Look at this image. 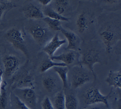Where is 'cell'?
Returning a JSON list of instances; mask_svg holds the SVG:
<instances>
[{
  "instance_id": "24",
  "label": "cell",
  "mask_w": 121,
  "mask_h": 109,
  "mask_svg": "<svg viewBox=\"0 0 121 109\" xmlns=\"http://www.w3.org/2000/svg\"><path fill=\"white\" fill-rule=\"evenodd\" d=\"M10 109H31L22 102L12 92L9 94Z\"/></svg>"
},
{
  "instance_id": "3",
  "label": "cell",
  "mask_w": 121,
  "mask_h": 109,
  "mask_svg": "<svg viewBox=\"0 0 121 109\" xmlns=\"http://www.w3.org/2000/svg\"><path fill=\"white\" fill-rule=\"evenodd\" d=\"M95 20V15L89 9H83L76 17L75 25L78 33L83 35L90 31Z\"/></svg>"
},
{
  "instance_id": "22",
  "label": "cell",
  "mask_w": 121,
  "mask_h": 109,
  "mask_svg": "<svg viewBox=\"0 0 121 109\" xmlns=\"http://www.w3.org/2000/svg\"><path fill=\"white\" fill-rule=\"evenodd\" d=\"M65 94L63 90L58 92L55 94L52 102L54 109H65Z\"/></svg>"
},
{
  "instance_id": "27",
  "label": "cell",
  "mask_w": 121,
  "mask_h": 109,
  "mask_svg": "<svg viewBox=\"0 0 121 109\" xmlns=\"http://www.w3.org/2000/svg\"><path fill=\"white\" fill-rule=\"evenodd\" d=\"M42 109H54L50 99L48 97H46L44 98L41 103Z\"/></svg>"
},
{
  "instance_id": "19",
  "label": "cell",
  "mask_w": 121,
  "mask_h": 109,
  "mask_svg": "<svg viewBox=\"0 0 121 109\" xmlns=\"http://www.w3.org/2000/svg\"><path fill=\"white\" fill-rule=\"evenodd\" d=\"M42 84L44 89L48 92H53L57 86L56 79L52 75H48L43 78Z\"/></svg>"
},
{
  "instance_id": "8",
  "label": "cell",
  "mask_w": 121,
  "mask_h": 109,
  "mask_svg": "<svg viewBox=\"0 0 121 109\" xmlns=\"http://www.w3.org/2000/svg\"><path fill=\"white\" fill-rule=\"evenodd\" d=\"M82 66H76L73 68L71 75V86L77 89L84 85L90 81L89 73L82 68Z\"/></svg>"
},
{
  "instance_id": "16",
  "label": "cell",
  "mask_w": 121,
  "mask_h": 109,
  "mask_svg": "<svg viewBox=\"0 0 121 109\" xmlns=\"http://www.w3.org/2000/svg\"><path fill=\"white\" fill-rule=\"evenodd\" d=\"M44 16L49 18L59 20L60 21L69 22L70 18L65 16H63L56 12L51 7L46 6L42 10Z\"/></svg>"
},
{
  "instance_id": "5",
  "label": "cell",
  "mask_w": 121,
  "mask_h": 109,
  "mask_svg": "<svg viewBox=\"0 0 121 109\" xmlns=\"http://www.w3.org/2000/svg\"><path fill=\"white\" fill-rule=\"evenodd\" d=\"M96 63H104L101 53L98 49L94 47L90 48L82 53L80 60V65H85L88 67L95 80H96V76L94 70V66Z\"/></svg>"
},
{
  "instance_id": "31",
  "label": "cell",
  "mask_w": 121,
  "mask_h": 109,
  "mask_svg": "<svg viewBox=\"0 0 121 109\" xmlns=\"http://www.w3.org/2000/svg\"><path fill=\"white\" fill-rule=\"evenodd\" d=\"M86 109H101L99 107H98V106H93V107H89Z\"/></svg>"
},
{
  "instance_id": "21",
  "label": "cell",
  "mask_w": 121,
  "mask_h": 109,
  "mask_svg": "<svg viewBox=\"0 0 121 109\" xmlns=\"http://www.w3.org/2000/svg\"><path fill=\"white\" fill-rule=\"evenodd\" d=\"M53 69L60 78L63 88L67 89L68 86V73L69 68L68 67H53Z\"/></svg>"
},
{
  "instance_id": "10",
  "label": "cell",
  "mask_w": 121,
  "mask_h": 109,
  "mask_svg": "<svg viewBox=\"0 0 121 109\" xmlns=\"http://www.w3.org/2000/svg\"><path fill=\"white\" fill-rule=\"evenodd\" d=\"M12 88L13 90L17 88H33L34 86V77L32 74L27 71H24L18 74H15L11 78Z\"/></svg>"
},
{
  "instance_id": "26",
  "label": "cell",
  "mask_w": 121,
  "mask_h": 109,
  "mask_svg": "<svg viewBox=\"0 0 121 109\" xmlns=\"http://www.w3.org/2000/svg\"><path fill=\"white\" fill-rule=\"evenodd\" d=\"M43 20V22L47 24L48 27L53 31H60L61 29L62 28L60 21L58 20L52 19L48 17H44Z\"/></svg>"
},
{
  "instance_id": "20",
  "label": "cell",
  "mask_w": 121,
  "mask_h": 109,
  "mask_svg": "<svg viewBox=\"0 0 121 109\" xmlns=\"http://www.w3.org/2000/svg\"><path fill=\"white\" fill-rule=\"evenodd\" d=\"M70 6V2L67 0H56L53 1V8L56 12L63 16Z\"/></svg>"
},
{
  "instance_id": "29",
  "label": "cell",
  "mask_w": 121,
  "mask_h": 109,
  "mask_svg": "<svg viewBox=\"0 0 121 109\" xmlns=\"http://www.w3.org/2000/svg\"><path fill=\"white\" fill-rule=\"evenodd\" d=\"M3 70H1L0 71V88L2 83V78H3Z\"/></svg>"
},
{
  "instance_id": "13",
  "label": "cell",
  "mask_w": 121,
  "mask_h": 109,
  "mask_svg": "<svg viewBox=\"0 0 121 109\" xmlns=\"http://www.w3.org/2000/svg\"><path fill=\"white\" fill-rule=\"evenodd\" d=\"M66 42V39H60L59 37V34L57 33L43 46V50L49 57H51L53 56L55 52Z\"/></svg>"
},
{
  "instance_id": "1",
  "label": "cell",
  "mask_w": 121,
  "mask_h": 109,
  "mask_svg": "<svg viewBox=\"0 0 121 109\" xmlns=\"http://www.w3.org/2000/svg\"><path fill=\"white\" fill-rule=\"evenodd\" d=\"M99 31L100 37L104 43L106 52L110 54L114 44L121 38L120 28L112 23H108Z\"/></svg>"
},
{
  "instance_id": "32",
  "label": "cell",
  "mask_w": 121,
  "mask_h": 109,
  "mask_svg": "<svg viewBox=\"0 0 121 109\" xmlns=\"http://www.w3.org/2000/svg\"><path fill=\"white\" fill-rule=\"evenodd\" d=\"M2 59H1V55H0V71L1 70H2L1 69V66H2Z\"/></svg>"
},
{
  "instance_id": "18",
  "label": "cell",
  "mask_w": 121,
  "mask_h": 109,
  "mask_svg": "<svg viewBox=\"0 0 121 109\" xmlns=\"http://www.w3.org/2000/svg\"><path fill=\"white\" fill-rule=\"evenodd\" d=\"M7 84L5 81L2 83L0 88V109H6L9 102V95H8L7 90Z\"/></svg>"
},
{
  "instance_id": "15",
  "label": "cell",
  "mask_w": 121,
  "mask_h": 109,
  "mask_svg": "<svg viewBox=\"0 0 121 109\" xmlns=\"http://www.w3.org/2000/svg\"><path fill=\"white\" fill-rule=\"evenodd\" d=\"M105 82L110 86L116 88H121V72L120 70H111L108 74Z\"/></svg>"
},
{
  "instance_id": "7",
  "label": "cell",
  "mask_w": 121,
  "mask_h": 109,
  "mask_svg": "<svg viewBox=\"0 0 121 109\" xmlns=\"http://www.w3.org/2000/svg\"><path fill=\"white\" fill-rule=\"evenodd\" d=\"M111 92L112 90L109 94L104 95L100 92L98 88L95 87H90L84 93V102L86 104L88 105L101 103H103L107 108H109V106L108 100Z\"/></svg>"
},
{
  "instance_id": "11",
  "label": "cell",
  "mask_w": 121,
  "mask_h": 109,
  "mask_svg": "<svg viewBox=\"0 0 121 109\" xmlns=\"http://www.w3.org/2000/svg\"><path fill=\"white\" fill-rule=\"evenodd\" d=\"M52 60L61 61L67 66L68 65H78L80 66L79 54L77 51L72 50H69L59 55H53L50 58Z\"/></svg>"
},
{
  "instance_id": "28",
  "label": "cell",
  "mask_w": 121,
  "mask_h": 109,
  "mask_svg": "<svg viewBox=\"0 0 121 109\" xmlns=\"http://www.w3.org/2000/svg\"><path fill=\"white\" fill-rule=\"evenodd\" d=\"M37 1L42 5L46 7L49 5V4L52 2L51 0H38Z\"/></svg>"
},
{
  "instance_id": "9",
  "label": "cell",
  "mask_w": 121,
  "mask_h": 109,
  "mask_svg": "<svg viewBox=\"0 0 121 109\" xmlns=\"http://www.w3.org/2000/svg\"><path fill=\"white\" fill-rule=\"evenodd\" d=\"M3 74L7 77H12L18 71L20 67V60L18 57L12 54H7L2 59Z\"/></svg>"
},
{
  "instance_id": "12",
  "label": "cell",
  "mask_w": 121,
  "mask_h": 109,
  "mask_svg": "<svg viewBox=\"0 0 121 109\" xmlns=\"http://www.w3.org/2000/svg\"><path fill=\"white\" fill-rule=\"evenodd\" d=\"M21 11L24 17L27 19L38 20L43 19L44 17L42 10L32 3H28L23 6Z\"/></svg>"
},
{
  "instance_id": "23",
  "label": "cell",
  "mask_w": 121,
  "mask_h": 109,
  "mask_svg": "<svg viewBox=\"0 0 121 109\" xmlns=\"http://www.w3.org/2000/svg\"><path fill=\"white\" fill-rule=\"evenodd\" d=\"M67 67V66L62 62H54L51 60L50 59H45L41 64L39 67L40 71L42 73H43L48 70L50 68H53L54 67Z\"/></svg>"
},
{
  "instance_id": "14",
  "label": "cell",
  "mask_w": 121,
  "mask_h": 109,
  "mask_svg": "<svg viewBox=\"0 0 121 109\" xmlns=\"http://www.w3.org/2000/svg\"><path fill=\"white\" fill-rule=\"evenodd\" d=\"M60 32L64 35L68 41V45L66 49L69 50H77L80 46V38L78 35L75 32L66 30L63 27Z\"/></svg>"
},
{
  "instance_id": "30",
  "label": "cell",
  "mask_w": 121,
  "mask_h": 109,
  "mask_svg": "<svg viewBox=\"0 0 121 109\" xmlns=\"http://www.w3.org/2000/svg\"><path fill=\"white\" fill-rule=\"evenodd\" d=\"M116 109H121V102L120 99L118 101Z\"/></svg>"
},
{
  "instance_id": "4",
  "label": "cell",
  "mask_w": 121,
  "mask_h": 109,
  "mask_svg": "<svg viewBox=\"0 0 121 109\" xmlns=\"http://www.w3.org/2000/svg\"><path fill=\"white\" fill-rule=\"evenodd\" d=\"M27 30L39 45H45L51 37L48 26L40 23L31 22L28 25Z\"/></svg>"
},
{
  "instance_id": "17",
  "label": "cell",
  "mask_w": 121,
  "mask_h": 109,
  "mask_svg": "<svg viewBox=\"0 0 121 109\" xmlns=\"http://www.w3.org/2000/svg\"><path fill=\"white\" fill-rule=\"evenodd\" d=\"M14 2L11 1H0V24L4 20L7 13L12 8L19 7Z\"/></svg>"
},
{
  "instance_id": "6",
  "label": "cell",
  "mask_w": 121,
  "mask_h": 109,
  "mask_svg": "<svg viewBox=\"0 0 121 109\" xmlns=\"http://www.w3.org/2000/svg\"><path fill=\"white\" fill-rule=\"evenodd\" d=\"M13 93L31 109H37V98L33 88H17L13 90Z\"/></svg>"
},
{
  "instance_id": "25",
  "label": "cell",
  "mask_w": 121,
  "mask_h": 109,
  "mask_svg": "<svg viewBox=\"0 0 121 109\" xmlns=\"http://www.w3.org/2000/svg\"><path fill=\"white\" fill-rule=\"evenodd\" d=\"M65 95V109H78V102L76 96L73 94Z\"/></svg>"
},
{
  "instance_id": "2",
  "label": "cell",
  "mask_w": 121,
  "mask_h": 109,
  "mask_svg": "<svg viewBox=\"0 0 121 109\" xmlns=\"http://www.w3.org/2000/svg\"><path fill=\"white\" fill-rule=\"evenodd\" d=\"M26 34L23 29L12 27L4 34V37L15 49L21 51L27 59H29V53L26 45Z\"/></svg>"
}]
</instances>
